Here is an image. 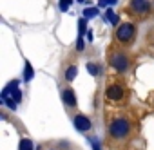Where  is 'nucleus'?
Segmentation results:
<instances>
[{"label":"nucleus","instance_id":"2","mask_svg":"<svg viewBox=\"0 0 154 150\" xmlns=\"http://www.w3.org/2000/svg\"><path fill=\"white\" fill-rule=\"evenodd\" d=\"M111 67L114 69V70H118V72H125L127 70V67H129V58L123 54V52H114L112 56H111Z\"/></svg>","mask_w":154,"mask_h":150},{"label":"nucleus","instance_id":"12","mask_svg":"<svg viewBox=\"0 0 154 150\" xmlns=\"http://www.w3.org/2000/svg\"><path fill=\"white\" fill-rule=\"evenodd\" d=\"M18 150H33V141H31V139H27V137H24V139L20 141Z\"/></svg>","mask_w":154,"mask_h":150},{"label":"nucleus","instance_id":"6","mask_svg":"<svg viewBox=\"0 0 154 150\" xmlns=\"http://www.w3.org/2000/svg\"><path fill=\"white\" fill-rule=\"evenodd\" d=\"M107 98H109V100H114V101L122 100V98H123V89H122L120 85H111V87L107 89Z\"/></svg>","mask_w":154,"mask_h":150},{"label":"nucleus","instance_id":"5","mask_svg":"<svg viewBox=\"0 0 154 150\" xmlns=\"http://www.w3.org/2000/svg\"><path fill=\"white\" fill-rule=\"evenodd\" d=\"M72 123H74L76 130H80V132H85V130H89V128H91V119H89L87 116H82V114L76 116Z\"/></svg>","mask_w":154,"mask_h":150},{"label":"nucleus","instance_id":"17","mask_svg":"<svg viewBox=\"0 0 154 150\" xmlns=\"http://www.w3.org/2000/svg\"><path fill=\"white\" fill-rule=\"evenodd\" d=\"M4 103H6V105H8L9 109H13V110L17 109V101H15L13 98H8V100H4Z\"/></svg>","mask_w":154,"mask_h":150},{"label":"nucleus","instance_id":"11","mask_svg":"<svg viewBox=\"0 0 154 150\" xmlns=\"http://www.w3.org/2000/svg\"><path fill=\"white\" fill-rule=\"evenodd\" d=\"M85 29H87V18L84 16L82 20H78V36H84Z\"/></svg>","mask_w":154,"mask_h":150},{"label":"nucleus","instance_id":"14","mask_svg":"<svg viewBox=\"0 0 154 150\" xmlns=\"http://www.w3.org/2000/svg\"><path fill=\"white\" fill-rule=\"evenodd\" d=\"M118 0H100L98 2V8H109V6H114Z\"/></svg>","mask_w":154,"mask_h":150},{"label":"nucleus","instance_id":"16","mask_svg":"<svg viewBox=\"0 0 154 150\" xmlns=\"http://www.w3.org/2000/svg\"><path fill=\"white\" fill-rule=\"evenodd\" d=\"M11 98L18 103V101H20V98H22V92H20L18 89H13V91H11Z\"/></svg>","mask_w":154,"mask_h":150},{"label":"nucleus","instance_id":"9","mask_svg":"<svg viewBox=\"0 0 154 150\" xmlns=\"http://www.w3.org/2000/svg\"><path fill=\"white\" fill-rule=\"evenodd\" d=\"M33 76H35L33 65L27 62V63H26V70H24V80H26V82H31V80H33Z\"/></svg>","mask_w":154,"mask_h":150},{"label":"nucleus","instance_id":"8","mask_svg":"<svg viewBox=\"0 0 154 150\" xmlns=\"http://www.w3.org/2000/svg\"><path fill=\"white\" fill-rule=\"evenodd\" d=\"M76 74H78V67H76V65H71V67L67 69V72H65V80H67V82H72V80L76 78Z\"/></svg>","mask_w":154,"mask_h":150},{"label":"nucleus","instance_id":"19","mask_svg":"<svg viewBox=\"0 0 154 150\" xmlns=\"http://www.w3.org/2000/svg\"><path fill=\"white\" fill-rule=\"evenodd\" d=\"M84 45H85V44H84V38H82V36H78V44H76V49L82 51V49H84Z\"/></svg>","mask_w":154,"mask_h":150},{"label":"nucleus","instance_id":"21","mask_svg":"<svg viewBox=\"0 0 154 150\" xmlns=\"http://www.w3.org/2000/svg\"><path fill=\"white\" fill-rule=\"evenodd\" d=\"M87 40H93V31H87Z\"/></svg>","mask_w":154,"mask_h":150},{"label":"nucleus","instance_id":"7","mask_svg":"<svg viewBox=\"0 0 154 150\" xmlns=\"http://www.w3.org/2000/svg\"><path fill=\"white\" fill-rule=\"evenodd\" d=\"M62 100H63L65 105L74 107V105H76V94H74V91H72V89H65V91L62 92Z\"/></svg>","mask_w":154,"mask_h":150},{"label":"nucleus","instance_id":"22","mask_svg":"<svg viewBox=\"0 0 154 150\" xmlns=\"http://www.w3.org/2000/svg\"><path fill=\"white\" fill-rule=\"evenodd\" d=\"M78 2H84V0H78Z\"/></svg>","mask_w":154,"mask_h":150},{"label":"nucleus","instance_id":"15","mask_svg":"<svg viewBox=\"0 0 154 150\" xmlns=\"http://www.w3.org/2000/svg\"><path fill=\"white\" fill-rule=\"evenodd\" d=\"M87 70L93 74V76H96V74H98V65L96 63H87Z\"/></svg>","mask_w":154,"mask_h":150},{"label":"nucleus","instance_id":"20","mask_svg":"<svg viewBox=\"0 0 154 150\" xmlns=\"http://www.w3.org/2000/svg\"><path fill=\"white\" fill-rule=\"evenodd\" d=\"M93 148H94V150H100V145H98V141H96V139L93 141Z\"/></svg>","mask_w":154,"mask_h":150},{"label":"nucleus","instance_id":"10","mask_svg":"<svg viewBox=\"0 0 154 150\" xmlns=\"http://www.w3.org/2000/svg\"><path fill=\"white\" fill-rule=\"evenodd\" d=\"M105 20H107L109 24L116 26V24H118V15H116L112 9H107V11H105Z\"/></svg>","mask_w":154,"mask_h":150},{"label":"nucleus","instance_id":"3","mask_svg":"<svg viewBox=\"0 0 154 150\" xmlns=\"http://www.w3.org/2000/svg\"><path fill=\"white\" fill-rule=\"evenodd\" d=\"M116 38L122 42V44H127L134 38V26L132 24H122L116 31Z\"/></svg>","mask_w":154,"mask_h":150},{"label":"nucleus","instance_id":"1","mask_svg":"<svg viewBox=\"0 0 154 150\" xmlns=\"http://www.w3.org/2000/svg\"><path fill=\"white\" fill-rule=\"evenodd\" d=\"M129 130H131V125H129V121L127 119H123V118H118V119H114L112 123H111V127H109V132H111V136L112 137H125L127 134H129Z\"/></svg>","mask_w":154,"mask_h":150},{"label":"nucleus","instance_id":"13","mask_svg":"<svg viewBox=\"0 0 154 150\" xmlns=\"http://www.w3.org/2000/svg\"><path fill=\"white\" fill-rule=\"evenodd\" d=\"M96 15H98V9H96V8H89V9L84 11V16H85V18H94Z\"/></svg>","mask_w":154,"mask_h":150},{"label":"nucleus","instance_id":"4","mask_svg":"<svg viewBox=\"0 0 154 150\" xmlns=\"http://www.w3.org/2000/svg\"><path fill=\"white\" fill-rule=\"evenodd\" d=\"M131 8H132V11L138 13V15H143V13H149V11H150L149 0H131Z\"/></svg>","mask_w":154,"mask_h":150},{"label":"nucleus","instance_id":"18","mask_svg":"<svg viewBox=\"0 0 154 150\" xmlns=\"http://www.w3.org/2000/svg\"><path fill=\"white\" fill-rule=\"evenodd\" d=\"M72 2V0H60V9L62 11H67V6Z\"/></svg>","mask_w":154,"mask_h":150}]
</instances>
